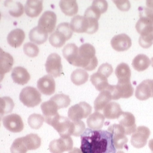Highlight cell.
I'll return each instance as SVG.
<instances>
[{"instance_id": "44", "label": "cell", "mask_w": 153, "mask_h": 153, "mask_svg": "<svg viewBox=\"0 0 153 153\" xmlns=\"http://www.w3.org/2000/svg\"><path fill=\"white\" fill-rule=\"evenodd\" d=\"M101 14L102 13L100 10L94 5H92L91 7L86 9L84 13V16L86 18L95 19L98 20L100 18Z\"/></svg>"}, {"instance_id": "27", "label": "cell", "mask_w": 153, "mask_h": 153, "mask_svg": "<svg viewBox=\"0 0 153 153\" xmlns=\"http://www.w3.org/2000/svg\"><path fill=\"white\" fill-rule=\"evenodd\" d=\"M111 100H113L112 96L107 89L102 91L94 101L95 110L98 111L103 110Z\"/></svg>"}, {"instance_id": "5", "label": "cell", "mask_w": 153, "mask_h": 153, "mask_svg": "<svg viewBox=\"0 0 153 153\" xmlns=\"http://www.w3.org/2000/svg\"><path fill=\"white\" fill-rule=\"evenodd\" d=\"M49 125L53 127L61 136H70L73 135L74 130V121L60 115L56 117Z\"/></svg>"}, {"instance_id": "20", "label": "cell", "mask_w": 153, "mask_h": 153, "mask_svg": "<svg viewBox=\"0 0 153 153\" xmlns=\"http://www.w3.org/2000/svg\"><path fill=\"white\" fill-rule=\"evenodd\" d=\"M11 77L14 82L19 85H25L30 79L29 72L24 67L18 66L15 67L11 73Z\"/></svg>"}, {"instance_id": "8", "label": "cell", "mask_w": 153, "mask_h": 153, "mask_svg": "<svg viewBox=\"0 0 153 153\" xmlns=\"http://www.w3.org/2000/svg\"><path fill=\"white\" fill-rule=\"evenodd\" d=\"M136 29L140 36L139 44L142 48H150L153 44V26L146 25L137 21Z\"/></svg>"}, {"instance_id": "11", "label": "cell", "mask_w": 153, "mask_h": 153, "mask_svg": "<svg viewBox=\"0 0 153 153\" xmlns=\"http://www.w3.org/2000/svg\"><path fill=\"white\" fill-rule=\"evenodd\" d=\"M107 131L113 134V141L116 149H123L128 141L124 128L119 124L111 125Z\"/></svg>"}, {"instance_id": "1", "label": "cell", "mask_w": 153, "mask_h": 153, "mask_svg": "<svg viewBox=\"0 0 153 153\" xmlns=\"http://www.w3.org/2000/svg\"><path fill=\"white\" fill-rule=\"evenodd\" d=\"M80 149L83 153H116L113 134L100 129L86 128L81 136Z\"/></svg>"}, {"instance_id": "32", "label": "cell", "mask_w": 153, "mask_h": 153, "mask_svg": "<svg viewBox=\"0 0 153 153\" xmlns=\"http://www.w3.org/2000/svg\"><path fill=\"white\" fill-rule=\"evenodd\" d=\"M115 74L118 78V81H130L131 76V71L130 67L126 63H121L116 67Z\"/></svg>"}, {"instance_id": "52", "label": "cell", "mask_w": 153, "mask_h": 153, "mask_svg": "<svg viewBox=\"0 0 153 153\" xmlns=\"http://www.w3.org/2000/svg\"><path fill=\"white\" fill-rule=\"evenodd\" d=\"M151 62H152V67H153V57L152 58V59H151Z\"/></svg>"}, {"instance_id": "37", "label": "cell", "mask_w": 153, "mask_h": 153, "mask_svg": "<svg viewBox=\"0 0 153 153\" xmlns=\"http://www.w3.org/2000/svg\"><path fill=\"white\" fill-rule=\"evenodd\" d=\"M67 40V38L63 33L56 30L52 33L49 38L50 44L55 48H60L63 47Z\"/></svg>"}, {"instance_id": "48", "label": "cell", "mask_w": 153, "mask_h": 153, "mask_svg": "<svg viewBox=\"0 0 153 153\" xmlns=\"http://www.w3.org/2000/svg\"><path fill=\"white\" fill-rule=\"evenodd\" d=\"M146 5L148 8L153 11V0L146 1Z\"/></svg>"}, {"instance_id": "39", "label": "cell", "mask_w": 153, "mask_h": 153, "mask_svg": "<svg viewBox=\"0 0 153 153\" xmlns=\"http://www.w3.org/2000/svg\"><path fill=\"white\" fill-rule=\"evenodd\" d=\"M50 100L56 104L59 109L62 108H66L70 105L71 102L70 97L63 94H56L52 96L50 99Z\"/></svg>"}, {"instance_id": "16", "label": "cell", "mask_w": 153, "mask_h": 153, "mask_svg": "<svg viewBox=\"0 0 153 153\" xmlns=\"http://www.w3.org/2000/svg\"><path fill=\"white\" fill-rule=\"evenodd\" d=\"M120 125L124 128L126 135H131L136 131L135 117L129 112H123L118 118Z\"/></svg>"}, {"instance_id": "41", "label": "cell", "mask_w": 153, "mask_h": 153, "mask_svg": "<svg viewBox=\"0 0 153 153\" xmlns=\"http://www.w3.org/2000/svg\"><path fill=\"white\" fill-rule=\"evenodd\" d=\"M11 153H26L28 150L24 143L23 137L15 139L10 147Z\"/></svg>"}, {"instance_id": "23", "label": "cell", "mask_w": 153, "mask_h": 153, "mask_svg": "<svg viewBox=\"0 0 153 153\" xmlns=\"http://www.w3.org/2000/svg\"><path fill=\"white\" fill-rule=\"evenodd\" d=\"M62 53L67 62L76 66L78 57V48L75 44H68L62 50Z\"/></svg>"}, {"instance_id": "51", "label": "cell", "mask_w": 153, "mask_h": 153, "mask_svg": "<svg viewBox=\"0 0 153 153\" xmlns=\"http://www.w3.org/2000/svg\"><path fill=\"white\" fill-rule=\"evenodd\" d=\"M149 147L150 149V150H152V152L153 153V139L150 140L149 142Z\"/></svg>"}, {"instance_id": "50", "label": "cell", "mask_w": 153, "mask_h": 153, "mask_svg": "<svg viewBox=\"0 0 153 153\" xmlns=\"http://www.w3.org/2000/svg\"><path fill=\"white\" fill-rule=\"evenodd\" d=\"M147 79L152 90V97H153V79Z\"/></svg>"}, {"instance_id": "40", "label": "cell", "mask_w": 153, "mask_h": 153, "mask_svg": "<svg viewBox=\"0 0 153 153\" xmlns=\"http://www.w3.org/2000/svg\"><path fill=\"white\" fill-rule=\"evenodd\" d=\"M28 124L31 128L34 129H39L45 121L44 117L39 114L30 115L27 120Z\"/></svg>"}, {"instance_id": "46", "label": "cell", "mask_w": 153, "mask_h": 153, "mask_svg": "<svg viewBox=\"0 0 153 153\" xmlns=\"http://www.w3.org/2000/svg\"><path fill=\"white\" fill-rule=\"evenodd\" d=\"M92 5H94L100 10L101 13L105 12L108 8V3L104 0H95L92 2Z\"/></svg>"}, {"instance_id": "15", "label": "cell", "mask_w": 153, "mask_h": 153, "mask_svg": "<svg viewBox=\"0 0 153 153\" xmlns=\"http://www.w3.org/2000/svg\"><path fill=\"white\" fill-rule=\"evenodd\" d=\"M37 86L39 92L45 95H51L55 92V81L51 75H46L39 78Z\"/></svg>"}, {"instance_id": "26", "label": "cell", "mask_w": 153, "mask_h": 153, "mask_svg": "<svg viewBox=\"0 0 153 153\" xmlns=\"http://www.w3.org/2000/svg\"><path fill=\"white\" fill-rule=\"evenodd\" d=\"M123 113L121 106L116 102H110L103 109V115L108 120L118 119Z\"/></svg>"}, {"instance_id": "34", "label": "cell", "mask_w": 153, "mask_h": 153, "mask_svg": "<svg viewBox=\"0 0 153 153\" xmlns=\"http://www.w3.org/2000/svg\"><path fill=\"white\" fill-rule=\"evenodd\" d=\"M23 139L28 150H36L41 146V139L37 134H29L23 137Z\"/></svg>"}, {"instance_id": "14", "label": "cell", "mask_w": 153, "mask_h": 153, "mask_svg": "<svg viewBox=\"0 0 153 153\" xmlns=\"http://www.w3.org/2000/svg\"><path fill=\"white\" fill-rule=\"evenodd\" d=\"M2 123L7 130L13 133L20 132L24 128L22 118L16 114H11L4 117L2 119Z\"/></svg>"}, {"instance_id": "19", "label": "cell", "mask_w": 153, "mask_h": 153, "mask_svg": "<svg viewBox=\"0 0 153 153\" xmlns=\"http://www.w3.org/2000/svg\"><path fill=\"white\" fill-rule=\"evenodd\" d=\"M0 74L1 81L5 74L9 73L13 65V58L10 53L0 49Z\"/></svg>"}, {"instance_id": "31", "label": "cell", "mask_w": 153, "mask_h": 153, "mask_svg": "<svg viewBox=\"0 0 153 153\" xmlns=\"http://www.w3.org/2000/svg\"><path fill=\"white\" fill-rule=\"evenodd\" d=\"M5 7L9 10L10 15L15 18H19L23 14L24 7L22 3L14 1H5Z\"/></svg>"}, {"instance_id": "25", "label": "cell", "mask_w": 153, "mask_h": 153, "mask_svg": "<svg viewBox=\"0 0 153 153\" xmlns=\"http://www.w3.org/2000/svg\"><path fill=\"white\" fill-rule=\"evenodd\" d=\"M105 117L98 111H95L90 115L86 121L88 127L93 130H99L102 129L105 123Z\"/></svg>"}, {"instance_id": "29", "label": "cell", "mask_w": 153, "mask_h": 153, "mask_svg": "<svg viewBox=\"0 0 153 153\" xmlns=\"http://www.w3.org/2000/svg\"><path fill=\"white\" fill-rule=\"evenodd\" d=\"M151 64V60L144 54H139L132 61V66L138 71H143L147 69Z\"/></svg>"}, {"instance_id": "45", "label": "cell", "mask_w": 153, "mask_h": 153, "mask_svg": "<svg viewBox=\"0 0 153 153\" xmlns=\"http://www.w3.org/2000/svg\"><path fill=\"white\" fill-rule=\"evenodd\" d=\"M113 71V68L111 66V65L107 63H105L100 66L97 72L99 73H100L101 74L108 78L112 74Z\"/></svg>"}, {"instance_id": "9", "label": "cell", "mask_w": 153, "mask_h": 153, "mask_svg": "<svg viewBox=\"0 0 153 153\" xmlns=\"http://www.w3.org/2000/svg\"><path fill=\"white\" fill-rule=\"evenodd\" d=\"M45 66L48 74L55 78L60 76L63 73L62 59L56 53H51L48 56Z\"/></svg>"}, {"instance_id": "36", "label": "cell", "mask_w": 153, "mask_h": 153, "mask_svg": "<svg viewBox=\"0 0 153 153\" xmlns=\"http://www.w3.org/2000/svg\"><path fill=\"white\" fill-rule=\"evenodd\" d=\"M139 22L146 25L153 26V11L148 8L140 7L139 8Z\"/></svg>"}, {"instance_id": "6", "label": "cell", "mask_w": 153, "mask_h": 153, "mask_svg": "<svg viewBox=\"0 0 153 153\" xmlns=\"http://www.w3.org/2000/svg\"><path fill=\"white\" fill-rule=\"evenodd\" d=\"M19 99L26 107H34L41 102V95L36 88L26 86L21 91Z\"/></svg>"}, {"instance_id": "30", "label": "cell", "mask_w": 153, "mask_h": 153, "mask_svg": "<svg viewBox=\"0 0 153 153\" xmlns=\"http://www.w3.org/2000/svg\"><path fill=\"white\" fill-rule=\"evenodd\" d=\"M59 7L62 11L67 16H71L76 15L78 11V7L76 1H60Z\"/></svg>"}, {"instance_id": "47", "label": "cell", "mask_w": 153, "mask_h": 153, "mask_svg": "<svg viewBox=\"0 0 153 153\" xmlns=\"http://www.w3.org/2000/svg\"><path fill=\"white\" fill-rule=\"evenodd\" d=\"M113 2L121 11H128L131 8V3L129 1H113Z\"/></svg>"}, {"instance_id": "17", "label": "cell", "mask_w": 153, "mask_h": 153, "mask_svg": "<svg viewBox=\"0 0 153 153\" xmlns=\"http://www.w3.org/2000/svg\"><path fill=\"white\" fill-rule=\"evenodd\" d=\"M111 45L116 51L123 52L127 51L131 47L132 40L126 34H118L111 39Z\"/></svg>"}, {"instance_id": "10", "label": "cell", "mask_w": 153, "mask_h": 153, "mask_svg": "<svg viewBox=\"0 0 153 153\" xmlns=\"http://www.w3.org/2000/svg\"><path fill=\"white\" fill-rule=\"evenodd\" d=\"M49 149L51 153H63L73 149V141L70 136H61L51 142Z\"/></svg>"}, {"instance_id": "38", "label": "cell", "mask_w": 153, "mask_h": 153, "mask_svg": "<svg viewBox=\"0 0 153 153\" xmlns=\"http://www.w3.org/2000/svg\"><path fill=\"white\" fill-rule=\"evenodd\" d=\"M14 107L13 101L10 97H2L0 98V113L1 116L11 113Z\"/></svg>"}, {"instance_id": "2", "label": "cell", "mask_w": 153, "mask_h": 153, "mask_svg": "<svg viewBox=\"0 0 153 153\" xmlns=\"http://www.w3.org/2000/svg\"><path fill=\"white\" fill-rule=\"evenodd\" d=\"M95 55V48L92 45L88 43L81 45L78 48V57L76 66L82 67L86 71L95 70L98 65Z\"/></svg>"}, {"instance_id": "43", "label": "cell", "mask_w": 153, "mask_h": 153, "mask_svg": "<svg viewBox=\"0 0 153 153\" xmlns=\"http://www.w3.org/2000/svg\"><path fill=\"white\" fill-rule=\"evenodd\" d=\"M56 30L63 33L67 38V40L71 38L73 34V30L71 29L70 24L67 22H64L59 24L57 26Z\"/></svg>"}, {"instance_id": "22", "label": "cell", "mask_w": 153, "mask_h": 153, "mask_svg": "<svg viewBox=\"0 0 153 153\" xmlns=\"http://www.w3.org/2000/svg\"><path fill=\"white\" fill-rule=\"evenodd\" d=\"M25 36V33L23 30L14 29L8 34L7 42L12 47L18 48L23 42Z\"/></svg>"}, {"instance_id": "24", "label": "cell", "mask_w": 153, "mask_h": 153, "mask_svg": "<svg viewBox=\"0 0 153 153\" xmlns=\"http://www.w3.org/2000/svg\"><path fill=\"white\" fill-rule=\"evenodd\" d=\"M135 96L140 100H146L150 97H152V90L148 79L144 80L136 87Z\"/></svg>"}, {"instance_id": "53", "label": "cell", "mask_w": 153, "mask_h": 153, "mask_svg": "<svg viewBox=\"0 0 153 153\" xmlns=\"http://www.w3.org/2000/svg\"><path fill=\"white\" fill-rule=\"evenodd\" d=\"M117 153H125L124 152H122V151H119V152H118Z\"/></svg>"}, {"instance_id": "18", "label": "cell", "mask_w": 153, "mask_h": 153, "mask_svg": "<svg viewBox=\"0 0 153 153\" xmlns=\"http://www.w3.org/2000/svg\"><path fill=\"white\" fill-rule=\"evenodd\" d=\"M41 108L43 113L45 122L48 124L50 125L52 121L59 115L57 111L59 110L57 105L51 100L42 103L41 105Z\"/></svg>"}, {"instance_id": "42", "label": "cell", "mask_w": 153, "mask_h": 153, "mask_svg": "<svg viewBox=\"0 0 153 153\" xmlns=\"http://www.w3.org/2000/svg\"><path fill=\"white\" fill-rule=\"evenodd\" d=\"M23 51L29 57H34L38 56L39 49L32 42H27L23 46Z\"/></svg>"}, {"instance_id": "35", "label": "cell", "mask_w": 153, "mask_h": 153, "mask_svg": "<svg viewBox=\"0 0 153 153\" xmlns=\"http://www.w3.org/2000/svg\"><path fill=\"white\" fill-rule=\"evenodd\" d=\"M89 75L85 70L78 68L75 70L71 74V80L76 85H81L86 83Z\"/></svg>"}, {"instance_id": "28", "label": "cell", "mask_w": 153, "mask_h": 153, "mask_svg": "<svg viewBox=\"0 0 153 153\" xmlns=\"http://www.w3.org/2000/svg\"><path fill=\"white\" fill-rule=\"evenodd\" d=\"M29 39L31 42L36 44H44L48 38V33L38 26L31 29L29 33Z\"/></svg>"}, {"instance_id": "4", "label": "cell", "mask_w": 153, "mask_h": 153, "mask_svg": "<svg viewBox=\"0 0 153 153\" xmlns=\"http://www.w3.org/2000/svg\"><path fill=\"white\" fill-rule=\"evenodd\" d=\"M107 89L110 92L113 100L128 99L134 95V89L131 81H118L116 85H109Z\"/></svg>"}, {"instance_id": "3", "label": "cell", "mask_w": 153, "mask_h": 153, "mask_svg": "<svg viewBox=\"0 0 153 153\" xmlns=\"http://www.w3.org/2000/svg\"><path fill=\"white\" fill-rule=\"evenodd\" d=\"M70 26L71 30L76 33L92 34L98 30L99 23L96 19L76 15L71 20Z\"/></svg>"}, {"instance_id": "33", "label": "cell", "mask_w": 153, "mask_h": 153, "mask_svg": "<svg viewBox=\"0 0 153 153\" xmlns=\"http://www.w3.org/2000/svg\"><path fill=\"white\" fill-rule=\"evenodd\" d=\"M91 81L99 91H103L108 86L107 78L106 76L96 72L91 76Z\"/></svg>"}, {"instance_id": "21", "label": "cell", "mask_w": 153, "mask_h": 153, "mask_svg": "<svg viewBox=\"0 0 153 153\" xmlns=\"http://www.w3.org/2000/svg\"><path fill=\"white\" fill-rule=\"evenodd\" d=\"M43 9V1L28 0L25 5L26 14L30 18L37 17Z\"/></svg>"}, {"instance_id": "7", "label": "cell", "mask_w": 153, "mask_h": 153, "mask_svg": "<svg viewBox=\"0 0 153 153\" xmlns=\"http://www.w3.org/2000/svg\"><path fill=\"white\" fill-rule=\"evenodd\" d=\"M92 112V107L85 102L70 107L68 110V117L73 121H80L89 117Z\"/></svg>"}, {"instance_id": "12", "label": "cell", "mask_w": 153, "mask_h": 153, "mask_svg": "<svg viewBox=\"0 0 153 153\" xmlns=\"http://www.w3.org/2000/svg\"><path fill=\"white\" fill-rule=\"evenodd\" d=\"M150 135V131L149 128L145 126H138L136 131L132 134L131 142L134 147L141 149L144 147Z\"/></svg>"}, {"instance_id": "49", "label": "cell", "mask_w": 153, "mask_h": 153, "mask_svg": "<svg viewBox=\"0 0 153 153\" xmlns=\"http://www.w3.org/2000/svg\"><path fill=\"white\" fill-rule=\"evenodd\" d=\"M68 153H83L81 151V149H78V148H76V147H74L73 148V150H71V151L69 152Z\"/></svg>"}, {"instance_id": "13", "label": "cell", "mask_w": 153, "mask_h": 153, "mask_svg": "<svg viewBox=\"0 0 153 153\" xmlns=\"http://www.w3.org/2000/svg\"><path fill=\"white\" fill-rule=\"evenodd\" d=\"M56 22L57 16L55 13L47 10L41 15L38 20V26L48 33H52L55 29Z\"/></svg>"}]
</instances>
